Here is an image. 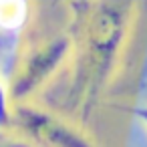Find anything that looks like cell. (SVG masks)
Instances as JSON below:
<instances>
[{
	"label": "cell",
	"mask_w": 147,
	"mask_h": 147,
	"mask_svg": "<svg viewBox=\"0 0 147 147\" xmlns=\"http://www.w3.org/2000/svg\"><path fill=\"white\" fill-rule=\"evenodd\" d=\"M28 20V0H0V45L14 38Z\"/></svg>",
	"instance_id": "obj_2"
},
{
	"label": "cell",
	"mask_w": 147,
	"mask_h": 147,
	"mask_svg": "<svg viewBox=\"0 0 147 147\" xmlns=\"http://www.w3.org/2000/svg\"><path fill=\"white\" fill-rule=\"evenodd\" d=\"M0 147H24V145H2L0 143Z\"/></svg>",
	"instance_id": "obj_5"
},
{
	"label": "cell",
	"mask_w": 147,
	"mask_h": 147,
	"mask_svg": "<svg viewBox=\"0 0 147 147\" xmlns=\"http://www.w3.org/2000/svg\"><path fill=\"white\" fill-rule=\"evenodd\" d=\"M135 117H137V119H139V123L147 129V105L137 107V109H135Z\"/></svg>",
	"instance_id": "obj_4"
},
{
	"label": "cell",
	"mask_w": 147,
	"mask_h": 147,
	"mask_svg": "<svg viewBox=\"0 0 147 147\" xmlns=\"http://www.w3.org/2000/svg\"><path fill=\"white\" fill-rule=\"evenodd\" d=\"M8 123V105H6V91L0 79V127H4Z\"/></svg>",
	"instance_id": "obj_3"
},
{
	"label": "cell",
	"mask_w": 147,
	"mask_h": 147,
	"mask_svg": "<svg viewBox=\"0 0 147 147\" xmlns=\"http://www.w3.org/2000/svg\"><path fill=\"white\" fill-rule=\"evenodd\" d=\"M18 121L24 131H28L34 139L49 147H91L79 133L63 125L61 121L53 119L51 115L22 109L18 111Z\"/></svg>",
	"instance_id": "obj_1"
}]
</instances>
